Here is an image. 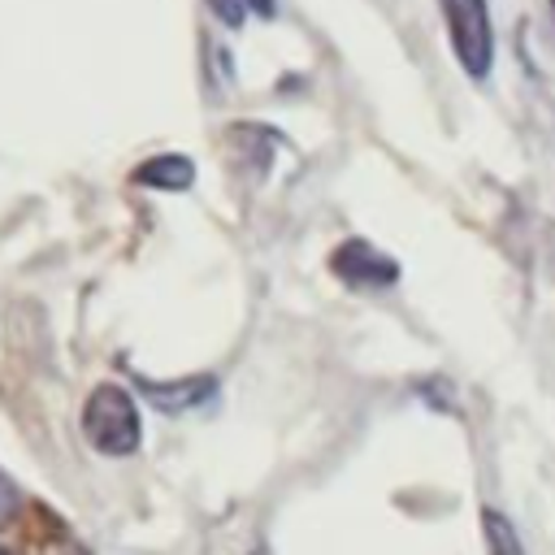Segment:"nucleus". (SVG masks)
<instances>
[{"label":"nucleus","mask_w":555,"mask_h":555,"mask_svg":"<svg viewBox=\"0 0 555 555\" xmlns=\"http://www.w3.org/2000/svg\"><path fill=\"white\" fill-rule=\"evenodd\" d=\"M82 434L100 455H134L143 442V421H139V403L126 386L117 382H100L87 403H82Z\"/></svg>","instance_id":"obj_1"},{"label":"nucleus","mask_w":555,"mask_h":555,"mask_svg":"<svg viewBox=\"0 0 555 555\" xmlns=\"http://www.w3.org/2000/svg\"><path fill=\"white\" fill-rule=\"evenodd\" d=\"M442 22H447V39L451 52L460 61V69L481 82L494 69V22H490V4L486 0H438Z\"/></svg>","instance_id":"obj_2"},{"label":"nucleus","mask_w":555,"mask_h":555,"mask_svg":"<svg viewBox=\"0 0 555 555\" xmlns=\"http://www.w3.org/2000/svg\"><path fill=\"white\" fill-rule=\"evenodd\" d=\"M330 269H334L338 282H347L356 291H382V286L399 282V260L377 251L369 238H343L330 251Z\"/></svg>","instance_id":"obj_3"},{"label":"nucleus","mask_w":555,"mask_h":555,"mask_svg":"<svg viewBox=\"0 0 555 555\" xmlns=\"http://www.w3.org/2000/svg\"><path fill=\"white\" fill-rule=\"evenodd\" d=\"M139 390L147 395V403H156L165 416H182L191 408H204L217 395V377L212 373H195V377H178V382H152L139 377Z\"/></svg>","instance_id":"obj_4"},{"label":"nucleus","mask_w":555,"mask_h":555,"mask_svg":"<svg viewBox=\"0 0 555 555\" xmlns=\"http://www.w3.org/2000/svg\"><path fill=\"white\" fill-rule=\"evenodd\" d=\"M278 143H282V134L269 130V126H260V121H234L225 130V147L234 152V165L247 169V173H264Z\"/></svg>","instance_id":"obj_5"},{"label":"nucleus","mask_w":555,"mask_h":555,"mask_svg":"<svg viewBox=\"0 0 555 555\" xmlns=\"http://www.w3.org/2000/svg\"><path fill=\"white\" fill-rule=\"evenodd\" d=\"M130 178L139 186H156V191H186L195 182V160L182 152H160V156H147L143 165H134Z\"/></svg>","instance_id":"obj_6"},{"label":"nucleus","mask_w":555,"mask_h":555,"mask_svg":"<svg viewBox=\"0 0 555 555\" xmlns=\"http://www.w3.org/2000/svg\"><path fill=\"white\" fill-rule=\"evenodd\" d=\"M481 533H486V551L490 555H525L520 533L512 529V520L494 507H481Z\"/></svg>","instance_id":"obj_7"},{"label":"nucleus","mask_w":555,"mask_h":555,"mask_svg":"<svg viewBox=\"0 0 555 555\" xmlns=\"http://www.w3.org/2000/svg\"><path fill=\"white\" fill-rule=\"evenodd\" d=\"M208 13H212L221 26L238 30V26H247V17H273L278 4H273V0H208Z\"/></svg>","instance_id":"obj_8"},{"label":"nucleus","mask_w":555,"mask_h":555,"mask_svg":"<svg viewBox=\"0 0 555 555\" xmlns=\"http://www.w3.org/2000/svg\"><path fill=\"white\" fill-rule=\"evenodd\" d=\"M17 507H22V494H17V486L0 473V525H9V520L17 516Z\"/></svg>","instance_id":"obj_9"},{"label":"nucleus","mask_w":555,"mask_h":555,"mask_svg":"<svg viewBox=\"0 0 555 555\" xmlns=\"http://www.w3.org/2000/svg\"><path fill=\"white\" fill-rule=\"evenodd\" d=\"M251 555H269V546H256V551H251Z\"/></svg>","instance_id":"obj_10"},{"label":"nucleus","mask_w":555,"mask_h":555,"mask_svg":"<svg viewBox=\"0 0 555 555\" xmlns=\"http://www.w3.org/2000/svg\"><path fill=\"white\" fill-rule=\"evenodd\" d=\"M0 555H13V551H9V546H0Z\"/></svg>","instance_id":"obj_11"},{"label":"nucleus","mask_w":555,"mask_h":555,"mask_svg":"<svg viewBox=\"0 0 555 555\" xmlns=\"http://www.w3.org/2000/svg\"><path fill=\"white\" fill-rule=\"evenodd\" d=\"M546 4H551V17H555V0H546Z\"/></svg>","instance_id":"obj_12"}]
</instances>
